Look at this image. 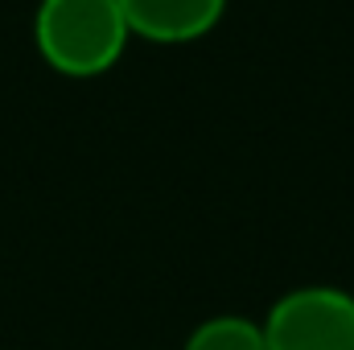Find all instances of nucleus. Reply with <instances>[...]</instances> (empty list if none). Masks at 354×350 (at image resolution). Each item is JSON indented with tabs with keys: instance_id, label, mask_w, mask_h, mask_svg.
<instances>
[{
	"instance_id": "f257e3e1",
	"label": "nucleus",
	"mask_w": 354,
	"mask_h": 350,
	"mask_svg": "<svg viewBox=\"0 0 354 350\" xmlns=\"http://www.w3.org/2000/svg\"><path fill=\"white\" fill-rule=\"evenodd\" d=\"M128 37L120 0H41L33 17L37 54L66 79H95L111 71Z\"/></svg>"
},
{
	"instance_id": "7ed1b4c3",
	"label": "nucleus",
	"mask_w": 354,
	"mask_h": 350,
	"mask_svg": "<svg viewBox=\"0 0 354 350\" xmlns=\"http://www.w3.org/2000/svg\"><path fill=\"white\" fill-rule=\"evenodd\" d=\"M120 12L132 37L157 46H185L206 37L223 21L227 0H120Z\"/></svg>"
},
{
	"instance_id": "f03ea898",
	"label": "nucleus",
	"mask_w": 354,
	"mask_h": 350,
	"mask_svg": "<svg viewBox=\"0 0 354 350\" xmlns=\"http://www.w3.org/2000/svg\"><path fill=\"white\" fill-rule=\"evenodd\" d=\"M268 350H354V297L334 284L284 293L264 317Z\"/></svg>"
},
{
	"instance_id": "20e7f679",
	"label": "nucleus",
	"mask_w": 354,
	"mask_h": 350,
	"mask_svg": "<svg viewBox=\"0 0 354 350\" xmlns=\"http://www.w3.org/2000/svg\"><path fill=\"white\" fill-rule=\"evenodd\" d=\"M181 350H268L264 342V326L243 317V313H218L206 317Z\"/></svg>"
}]
</instances>
